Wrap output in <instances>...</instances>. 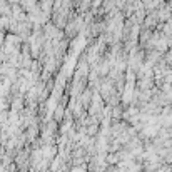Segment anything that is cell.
<instances>
[{
    "mask_svg": "<svg viewBox=\"0 0 172 172\" xmlns=\"http://www.w3.org/2000/svg\"><path fill=\"white\" fill-rule=\"evenodd\" d=\"M10 124H13V125H15L17 122H19V115H17V114L15 112H13V114H10Z\"/></svg>",
    "mask_w": 172,
    "mask_h": 172,
    "instance_id": "1",
    "label": "cell"
},
{
    "mask_svg": "<svg viewBox=\"0 0 172 172\" xmlns=\"http://www.w3.org/2000/svg\"><path fill=\"white\" fill-rule=\"evenodd\" d=\"M55 167H59V159L53 160V164H52V170H55Z\"/></svg>",
    "mask_w": 172,
    "mask_h": 172,
    "instance_id": "2",
    "label": "cell"
}]
</instances>
